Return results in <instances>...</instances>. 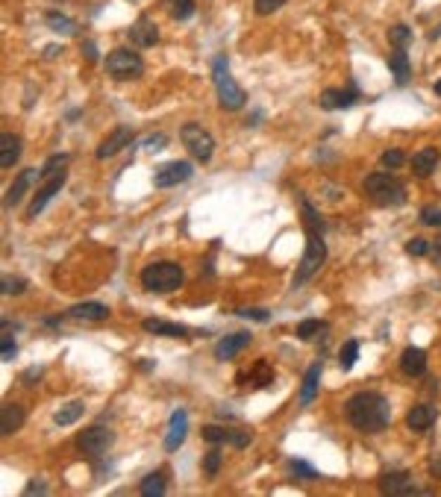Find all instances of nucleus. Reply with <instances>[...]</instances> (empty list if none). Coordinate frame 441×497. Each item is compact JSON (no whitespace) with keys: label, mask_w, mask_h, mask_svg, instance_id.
<instances>
[{"label":"nucleus","mask_w":441,"mask_h":497,"mask_svg":"<svg viewBox=\"0 0 441 497\" xmlns=\"http://www.w3.org/2000/svg\"><path fill=\"white\" fill-rule=\"evenodd\" d=\"M345 415L359 433H383L391 424V406L380 391H356L345 403Z\"/></svg>","instance_id":"1"},{"label":"nucleus","mask_w":441,"mask_h":497,"mask_svg":"<svg viewBox=\"0 0 441 497\" xmlns=\"http://www.w3.org/2000/svg\"><path fill=\"white\" fill-rule=\"evenodd\" d=\"M212 80H215V92H218L221 109L236 112V109H241L244 103H248V94H244V89L233 80V74H230V59H226L224 54H218L215 62H212Z\"/></svg>","instance_id":"2"},{"label":"nucleus","mask_w":441,"mask_h":497,"mask_svg":"<svg viewBox=\"0 0 441 497\" xmlns=\"http://www.w3.org/2000/svg\"><path fill=\"white\" fill-rule=\"evenodd\" d=\"M141 286L144 291L153 294H171L183 286V265L179 262H151L147 268H141Z\"/></svg>","instance_id":"3"},{"label":"nucleus","mask_w":441,"mask_h":497,"mask_svg":"<svg viewBox=\"0 0 441 497\" xmlns=\"http://www.w3.org/2000/svg\"><path fill=\"white\" fill-rule=\"evenodd\" d=\"M365 191L380 206H403L406 203V186L397 183L395 174H371L365 180Z\"/></svg>","instance_id":"4"},{"label":"nucleus","mask_w":441,"mask_h":497,"mask_svg":"<svg viewBox=\"0 0 441 497\" xmlns=\"http://www.w3.org/2000/svg\"><path fill=\"white\" fill-rule=\"evenodd\" d=\"M326 262V244L321 239V233H309V241H306V251L300 256V265H298V274H294V289H300L303 283H309Z\"/></svg>","instance_id":"5"},{"label":"nucleus","mask_w":441,"mask_h":497,"mask_svg":"<svg viewBox=\"0 0 441 497\" xmlns=\"http://www.w3.org/2000/svg\"><path fill=\"white\" fill-rule=\"evenodd\" d=\"M106 74L115 77V80H133V77H141L144 74V62L136 51H129V47H118V51H112L106 56Z\"/></svg>","instance_id":"6"},{"label":"nucleus","mask_w":441,"mask_h":497,"mask_svg":"<svg viewBox=\"0 0 441 497\" xmlns=\"http://www.w3.org/2000/svg\"><path fill=\"white\" fill-rule=\"evenodd\" d=\"M179 139H183L186 151H188L194 159H200V162H209L212 153H215V139H212L200 124H186L183 132H179Z\"/></svg>","instance_id":"7"},{"label":"nucleus","mask_w":441,"mask_h":497,"mask_svg":"<svg viewBox=\"0 0 441 497\" xmlns=\"http://www.w3.org/2000/svg\"><path fill=\"white\" fill-rule=\"evenodd\" d=\"M112 441H115V433H112L109 427H101V424H94V427L83 429V433L77 436V447L89 456H103L112 447Z\"/></svg>","instance_id":"8"},{"label":"nucleus","mask_w":441,"mask_h":497,"mask_svg":"<svg viewBox=\"0 0 441 497\" xmlns=\"http://www.w3.org/2000/svg\"><path fill=\"white\" fill-rule=\"evenodd\" d=\"M191 174H194L191 162H168L153 174V186L171 189V186H179V183H186V180H191Z\"/></svg>","instance_id":"9"},{"label":"nucleus","mask_w":441,"mask_h":497,"mask_svg":"<svg viewBox=\"0 0 441 497\" xmlns=\"http://www.w3.org/2000/svg\"><path fill=\"white\" fill-rule=\"evenodd\" d=\"M133 127H115L109 132V136L101 141V147H97V159H112L115 153H121L124 147L133 144Z\"/></svg>","instance_id":"10"},{"label":"nucleus","mask_w":441,"mask_h":497,"mask_svg":"<svg viewBox=\"0 0 441 497\" xmlns=\"http://www.w3.org/2000/svg\"><path fill=\"white\" fill-rule=\"evenodd\" d=\"M62 186H65V171H59L56 177H51V180H47V183L36 191V197H32V203H30V209H27V218H36V215H39L47 203H51V197L59 194Z\"/></svg>","instance_id":"11"},{"label":"nucleus","mask_w":441,"mask_h":497,"mask_svg":"<svg viewBox=\"0 0 441 497\" xmlns=\"http://www.w3.org/2000/svg\"><path fill=\"white\" fill-rule=\"evenodd\" d=\"M186 433H188V415H186V409H177L171 421H168V436H165V451L174 453L183 447L186 441Z\"/></svg>","instance_id":"12"},{"label":"nucleus","mask_w":441,"mask_h":497,"mask_svg":"<svg viewBox=\"0 0 441 497\" xmlns=\"http://www.w3.org/2000/svg\"><path fill=\"white\" fill-rule=\"evenodd\" d=\"M380 491L383 494H418V489L412 483V474H406V471H388V474H383Z\"/></svg>","instance_id":"13"},{"label":"nucleus","mask_w":441,"mask_h":497,"mask_svg":"<svg viewBox=\"0 0 441 497\" xmlns=\"http://www.w3.org/2000/svg\"><path fill=\"white\" fill-rule=\"evenodd\" d=\"M359 101V92L356 89H324L321 92V106L326 112H335V109H350Z\"/></svg>","instance_id":"14"},{"label":"nucleus","mask_w":441,"mask_h":497,"mask_svg":"<svg viewBox=\"0 0 441 497\" xmlns=\"http://www.w3.org/2000/svg\"><path fill=\"white\" fill-rule=\"evenodd\" d=\"M129 42L136 47H153L159 42V27L147 18V15H141V18L129 27Z\"/></svg>","instance_id":"15"},{"label":"nucleus","mask_w":441,"mask_h":497,"mask_svg":"<svg viewBox=\"0 0 441 497\" xmlns=\"http://www.w3.org/2000/svg\"><path fill=\"white\" fill-rule=\"evenodd\" d=\"M435 418H438L435 406H430V403H418V406H412L409 412H406V427L415 429V433H427V429L435 424Z\"/></svg>","instance_id":"16"},{"label":"nucleus","mask_w":441,"mask_h":497,"mask_svg":"<svg viewBox=\"0 0 441 497\" xmlns=\"http://www.w3.org/2000/svg\"><path fill=\"white\" fill-rule=\"evenodd\" d=\"M250 333H233V336H226V339H221L218 344H215V359H221V362H230V359H236L244 347L250 344Z\"/></svg>","instance_id":"17"},{"label":"nucleus","mask_w":441,"mask_h":497,"mask_svg":"<svg viewBox=\"0 0 441 497\" xmlns=\"http://www.w3.org/2000/svg\"><path fill=\"white\" fill-rule=\"evenodd\" d=\"M41 177V171H36V168H27V171H21L18 177H15V183L9 186V191H6V209H12V206H18L21 201H24V194H27V189L32 186V180H39Z\"/></svg>","instance_id":"18"},{"label":"nucleus","mask_w":441,"mask_h":497,"mask_svg":"<svg viewBox=\"0 0 441 497\" xmlns=\"http://www.w3.org/2000/svg\"><path fill=\"white\" fill-rule=\"evenodd\" d=\"M400 371L406 377H423L427 374V353L421 347H406L400 353Z\"/></svg>","instance_id":"19"},{"label":"nucleus","mask_w":441,"mask_h":497,"mask_svg":"<svg viewBox=\"0 0 441 497\" xmlns=\"http://www.w3.org/2000/svg\"><path fill=\"white\" fill-rule=\"evenodd\" d=\"M321 371H324V362L315 359L312 365L306 368V377H303V389H300V406H309L315 401L318 394V383H321Z\"/></svg>","instance_id":"20"},{"label":"nucleus","mask_w":441,"mask_h":497,"mask_svg":"<svg viewBox=\"0 0 441 497\" xmlns=\"http://www.w3.org/2000/svg\"><path fill=\"white\" fill-rule=\"evenodd\" d=\"M68 318H77V321H106L109 318V306L97 303V301H86V303L71 306Z\"/></svg>","instance_id":"21"},{"label":"nucleus","mask_w":441,"mask_h":497,"mask_svg":"<svg viewBox=\"0 0 441 497\" xmlns=\"http://www.w3.org/2000/svg\"><path fill=\"white\" fill-rule=\"evenodd\" d=\"M241 383H248L250 389H268L271 383H274V368H271V362H265V359H259L256 365L248 371V377H238Z\"/></svg>","instance_id":"22"},{"label":"nucleus","mask_w":441,"mask_h":497,"mask_svg":"<svg viewBox=\"0 0 441 497\" xmlns=\"http://www.w3.org/2000/svg\"><path fill=\"white\" fill-rule=\"evenodd\" d=\"M144 333H153V336H168V339H186L188 329L183 324H171V321H162V318H147L144 324Z\"/></svg>","instance_id":"23"},{"label":"nucleus","mask_w":441,"mask_h":497,"mask_svg":"<svg viewBox=\"0 0 441 497\" xmlns=\"http://www.w3.org/2000/svg\"><path fill=\"white\" fill-rule=\"evenodd\" d=\"M438 162H441V156H438L435 147H423V151H418V153L412 156V171H415L418 177H430V174H435Z\"/></svg>","instance_id":"24"},{"label":"nucleus","mask_w":441,"mask_h":497,"mask_svg":"<svg viewBox=\"0 0 441 497\" xmlns=\"http://www.w3.org/2000/svg\"><path fill=\"white\" fill-rule=\"evenodd\" d=\"M18 159H21V139L12 136V132H4V136H0V165L12 168Z\"/></svg>","instance_id":"25"},{"label":"nucleus","mask_w":441,"mask_h":497,"mask_svg":"<svg viewBox=\"0 0 441 497\" xmlns=\"http://www.w3.org/2000/svg\"><path fill=\"white\" fill-rule=\"evenodd\" d=\"M21 424H24V409L18 403H6L0 409V433L4 436H12L15 429H21Z\"/></svg>","instance_id":"26"},{"label":"nucleus","mask_w":441,"mask_h":497,"mask_svg":"<svg viewBox=\"0 0 441 497\" xmlns=\"http://www.w3.org/2000/svg\"><path fill=\"white\" fill-rule=\"evenodd\" d=\"M388 68H391V74H395V80H397V86H403L406 80H409V74H412V65H409V56H406V51H395L388 56Z\"/></svg>","instance_id":"27"},{"label":"nucleus","mask_w":441,"mask_h":497,"mask_svg":"<svg viewBox=\"0 0 441 497\" xmlns=\"http://www.w3.org/2000/svg\"><path fill=\"white\" fill-rule=\"evenodd\" d=\"M83 412H86V403L83 401H71L68 406H62L56 415H53V421L59 424V427H71V424H77L79 418H83Z\"/></svg>","instance_id":"28"},{"label":"nucleus","mask_w":441,"mask_h":497,"mask_svg":"<svg viewBox=\"0 0 441 497\" xmlns=\"http://www.w3.org/2000/svg\"><path fill=\"white\" fill-rule=\"evenodd\" d=\"M141 494L144 497H159V494H165V471H153V474H147L141 479Z\"/></svg>","instance_id":"29"},{"label":"nucleus","mask_w":441,"mask_h":497,"mask_svg":"<svg viewBox=\"0 0 441 497\" xmlns=\"http://www.w3.org/2000/svg\"><path fill=\"white\" fill-rule=\"evenodd\" d=\"M300 212H303V218H306L309 233H324V221H321V215L315 212V206L309 203L306 197H300Z\"/></svg>","instance_id":"30"},{"label":"nucleus","mask_w":441,"mask_h":497,"mask_svg":"<svg viewBox=\"0 0 441 497\" xmlns=\"http://www.w3.org/2000/svg\"><path fill=\"white\" fill-rule=\"evenodd\" d=\"M388 42L395 44V51H406V47L412 44V30L406 27V24L391 27V32H388Z\"/></svg>","instance_id":"31"},{"label":"nucleus","mask_w":441,"mask_h":497,"mask_svg":"<svg viewBox=\"0 0 441 497\" xmlns=\"http://www.w3.org/2000/svg\"><path fill=\"white\" fill-rule=\"evenodd\" d=\"M356 359H359V341L350 339V341H345V347H341V353H338L341 371H350V368L356 365Z\"/></svg>","instance_id":"32"},{"label":"nucleus","mask_w":441,"mask_h":497,"mask_svg":"<svg viewBox=\"0 0 441 497\" xmlns=\"http://www.w3.org/2000/svg\"><path fill=\"white\" fill-rule=\"evenodd\" d=\"M288 471L298 477V479H306V483H312V479H321V474L309 465V462H303V459H291L288 462Z\"/></svg>","instance_id":"33"},{"label":"nucleus","mask_w":441,"mask_h":497,"mask_svg":"<svg viewBox=\"0 0 441 497\" xmlns=\"http://www.w3.org/2000/svg\"><path fill=\"white\" fill-rule=\"evenodd\" d=\"M326 329V324L324 321H318V318H306V321H300L298 324V339H303V341H312L318 333H324Z\"/></svg>","instance_id":"34"},{"label":"nucleus","mask_w":441,"mask_h":497,"mask_svg":"<svg viewBox=\"0 0 441 497\" xmlns=\"http://www.w3.org/2000/svg\"><path fill=\"white\" fill-rule=\"evenodd\" d=\"M230 436H233L230 427H218V424H206L203 427V439L209 444H224V441H230Z\"/></svg>","instance_id":"35"},{"label":"nucleus","mask_w":441,"mask_h":497,"mask_svg":"<svg viewBox=\"0 0 441 497\" xmlns=\"http://www.w3.org/2000/svg\"><path fill=\"white\" fill-rule=\"evenodd\" d=\"M44 21H47V27H51V30H59V32H74L77 30V24L71 18H65L62 12H47Z\"/></svg>","instance_id":"36"},{"label":"nucleus","mask_w":441,"mask_h":497,"mask_svg":"<svg viewBox=\"0 0 441 497\" xmlns=\"http://www.w3.org/2000/svg\"><path fill=\"white\" fill-rule=\"evenodd\" d=\"M221 462H224V453L218 451V447H212V451L206 453V459H203V471H206L209 477H215V474L221 471Z\"/></svg>","instance_id":"37"},{"label":"nucleus","mask_w":441,"mask_h":497,"mask_svg":"<svg viewBox=\"0 0 441 497\" xmlns=\"http://www.w3.org/2000/svg\"><path fill=\"white\" fill-rule=\"evenodd\" d=\"M65 162H68V156H65V153H62V156H51V159H47V162L41 165V177H44V180L56 177V174L62 171V165H65Z\"/></svg>","instance_id":"38"},{"label":"nucleus","mask_w":441,"mask_h":497,"mask_svg":"<svg viewBox=\"0 0 441 497\" xmlns=\"http://www.w3.org/2000/svg\"><path fill=\"white\" fill-rule=\"evenodd\" d=\"M171 15H174L177 21H186V18H191V15H194V0H177L174 9H171Z\"/></svg>","instance_id":"39"},{"label":"nucleus","mask_w":441,"mask_h":497,"mask_svg":"<svg viewBox=\"0 0 441 497\" xmlns=\"http://www.w3.org/2000/svg\"><path fill=\"white\" fill-rule=\"evenodd\" d=\"M403 162H406V156H403V151H397V147H395V151H385V153H383V165H385L388 171L400 168Z\"/></svg>","instance_id":"40"},{"label":"nucleus","mask_w":441,"mask_h":497,"mask_svg":"<svg viewBox=\"0 0 441 497\" xmlns=\"http://www.w3.org/2000/svg\"><path fill=\"white\" fill-rule=\"evenodd\" d=\"M421 224H427V227H441V209H438V206L421 209Z\"/></svg>","instance_id":"41"},{"label":"nucleus","mask_w":441,"mask_h":497,"mask_svg":"<svg viewBox=\"0 0 441 497\" xmlns=\"http://www.w3.org/2000/svg\"><path fill=\"white\" fill-rule=\"evenodd\" d=\"M283 4H286V0H253V9H256V15H271Z\"/></svg>","instance_id":"42"},{"label":"nucleus","mask_w":441,"mask_h":497,"mask_svg":"<svg viewBox=\"0 0 441 497\" xmlns=\"http://www.w3.org/2000/svg\"><path fill=\"white\" fill-rule=\"evenodd\" d=\"M406 253H409V256H427L430 253V241H423V239L406 241Z\"/></svg>","instance_id":"43"},{"label":"nucleus","mask_w":441,"mask_h":497,"mask_svg":"<svg viewBox=\"0 0 441 497\" xmlns=\"http://www.w3.org/2000/svg\"><path fill=\"white\" fill-rule=\"evenodd\" d=\"M27 289V279L18 277H4V294H21Z\"/></svg>","instance_id":"44"},{"label":"nucleus","mask_w":441,"mask_h":497,"mask_svg":"<svg viewBox=\"0 0 441 497\" xmlns=\"http://www.w3.org/2000/svg\"><path fill=\"white\" fill-rule=\"evenodd\" d=\"M168 144V136H151V139H144V151L147 153H159V147H165Z\"/></svg>","instance_id":"45"},{"label":"nucleus","mask_w":441,"mask_h":497,"mask_svg":"<svg viewBox=\"0 0 441 497\" xmlns=\"http://www.w3.org/2000/svg\"><path fill=\"white\" fill-rule=\"evenodd\" d=\"M241 318H248V321H268L271 318V312L268 309H238Z\"/></svg>","instance_id":"46"},{"label":"nucleus","mask_w":441,"mask_h":497,"mask_svg":"<svg viewBox=\"0 0 441 497\" xmlns=\"http://www.w3.org/2000/svg\"><path fill=\"white\" fill-rule=\"evenodd\" d=\"M15 353H18V347H15V341H12L9 336H4V347H0V359H4V362H12V359H15Z\"/></svg>","instance_id":"47"},{"label":"nucleus","mask_w":441,"mask_h":497,"mask_svg":"<svg viewBox=\"0 0 441 497\" xmlns=\"http://www.w3.org/2000/svg\"><path fill=\"white\" fill-rule=\"evenodd\" d=\"M230 444H233V447H248V444H250V433H244V429H233Z\"/></svg>","instance_id":"48"},{"label":"nucleus","mask_w":441,"mask_h":497,"mask_svg":"<svg viewBox=\"0 0 441 497\" xmlns=\"http://www.w3.org/2000/svg\"><path fill=\"white\" fill-rule=\"evenodd\" d=\"M83 54H86V59L94 65V62H97V44H94V42H83Z\"/></svg>","instance_id":"49"},{"label":"nucleus","mask_w":441,"mask_h":497,"mask_svg":"<svg viewBox=\"0 0 441 497\" xmlns=\"http://www.w3.org/2000/svg\"><path fill=\"white\" fill-rule=\"evenodd\" d=\"M430 474H433L435 479H441V456H435V459L430 462Z\"/></svg>","instance_id":"50"},{"label":"nucleus","mask_w":441,"mask_h":497,"mask_svg":"<svg viewBox=\"0 0 441 497\" xmlns=\"http://www.w3.org/2000/svg\"><path fill=\"white\" fill-rule=\"evenodd\" d=\"M24 491H27V494H44L47 489H44V483H30Z\"/></svg>","instance_id":"51"},{"label":"nucleus","mask_w":441,"mask_h":497,"mask_svg":"<svg viewBox=\"0 0 441 497\" xmlns=\"http://www.w3.org/2000/svg\"><path fill=\"white\" fill-rule=\"evenodd\" d=\"M430 39H441V27H438V30H433V32H430Z\"/></svg>","instance_id":"52"},{"label":"nucleus","mask_w":441,"mask_h":497,"mask_svg":"<svg viewBox=\"0 0 441 497\" xmlns=\"http://www.w3.org/2000/svg\"><path fill=\"white\" fill-rule=\"evenodd\" d=\"M435 94H438V97H441V80H438V82H435Z\"/></svg>","instance_id":"53"}]
</instances>
